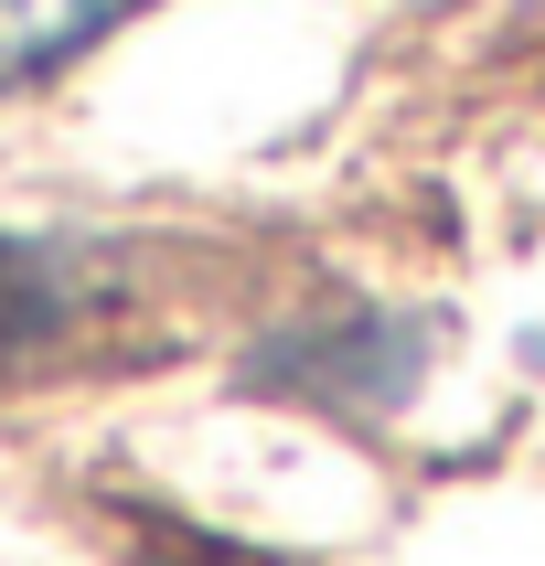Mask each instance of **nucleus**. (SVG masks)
Instances as JSON below:
<instances>
[{
  "label": "nucleus",
  "instance_id": "1",
  "mask_svg": "<svg viewBox=\"0 0 545 566\" xmlns=\"http://www.w3.org/2000/svg\"><path fill=\"white\" fill-rule=\"evenodd\" d=\"M75 311H86L75 300V256L43 247V235H0V364H32L43 343H64Z\"/></svg>",
  "mask_w": 545,
  "mask_h": 566
},
{
  "label": "nucleus",
  "instance_id": "2",
  "mask_svg": "<svg viewBox=\"0 0 545 566\" xmlns=\"http://www.w3.org/2000/svg\"><path fill=\"white\" fill-rule=\"evenodd\" d=\"M118 11L128 0H0V86H22V75H43V64L86 54Z\"/></svg>",
  "mask_w": 545,
  "mask_h": 566
}]
</instances>
